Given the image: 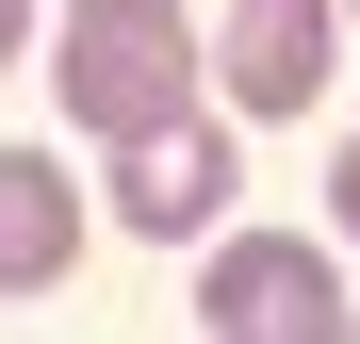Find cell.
Instances as JSON below:
<instances>
[{"label":"cell","instance_id":"9","mask_svg":"<svg viewBox=\"0 0 360 344\" xmlns=\"http://www.w3.org/2000/svg\"><path fill=\"white\" fill-rule=\"evenodd\" d=\"M344 33H360V0H344Z\"/></svg>","mask_w":360,"mask_h":344},{"label":"cell","instance_id":"7","mask_svg":"<svg viewBox=\"0 0 360 344\" xmlns=\"http://www.w3.org/2000/svg\"><path fill=\"white\" fill-rule=\"evenodd\" d=\"M17 49H33V0H0V66H17Z\"/></svg>","mask_w":360,"mask_h":344},{"label":"cell","instance_id":"1","mask_svg":"<svg viewBox=\"0 0 360 344\" xmlns=\"http://www.w3.org/2000/svg\"><path fill=\"white\" fill-rule=\"evenodd\" d=\"M197 66H213V49L180 33V17H82L66 49H49V98H66V132L148 148V132H180V115H197Z\"/></svg>","mask_w":360,"mask_h":344},{"label":"cell","instance_id":"6","mask_svg":"<svg viewBox=\"0 0 360 344\" xmlns=\"http://www.w3.org/2000/svg\"><path fill=\"white\" fill-rule=\"evenodd\" d=\"M328 213H344V229H360V132H344V164H328Z\"/></svg>","mask_w":360,"mask_h":344},{"label":"cell","instance_id":"3","mask_svg":"<svg viewBox=\"0 0 360 344\" xmlns=\"http://www.w3.org/2000/svg\"><path fill=\"white\" fill-rule=\"evenodd\" d=\"M328 66H344V0H246V17L213 33L229 115H311V98H328Z\"/></svg>","mask_w":360,"mask_h":344},{"label":"cell","instance_id":"2","mask_svg":"<svg viewBox=\"0 0 360 344\" xmlns=\"http://www.w3.org/2000/svg\"><path fill=\"white\" fill-rule=\"evenodd\" d=\"M197 328L213 344H328L344 328V279H328L311 229H229L213 279H197Z\"/></svg>","mask_w":360,"mask_h":344},{"label":"cell","instance_id":"4","mask_svg":"<svg viewBox=\"0 0 360 344\" xmlns=\"http://www.w3.org/2000/svg\"><path fill=\"white\" fill-rule=\"evenodd\" d=\"M229 213V132L213 115H180V132H148L131 164H115V229H148V246H180V229Z\"/></svg>","mask_w":360,"mask_h":344},{"label":"cell","instance_id":"8","mask_svg":"<svg viewBox=\"0 0 360 344\" xmlns=\"http://www.w3.org/2000/svg\"><path fill=\"white\" fill-rule=\"evenodd\" d=\"M82 17H180V0H82Z\"/></svg>","mask_w":360,"mask_h":344},{"label":"cell","instance_id":"10","mask_svg":"<svg viewBox=\"0 0 360 344\" xmlns=\"http://www.w3.org/2000/svg\"><path fill=\"white\" fill-rule=\"evenodd\" d=\"M344 328H360V295H344Z\"/></svg>","mask_w":360,"mask_h":344},{"label":"cell","instance_id":"5","mask_svg":"<svg viewBox=\"0 0 360 344\" xmlns=\"http://www.w3.org/2000/svg\"><path fill=\"white\" fill-rule=\"evenodd\" d=\"M82 262V197L49 148H0V295H49V279Z\"/></svg>","mask_w":360,"mask_h":344}]
</instances>
